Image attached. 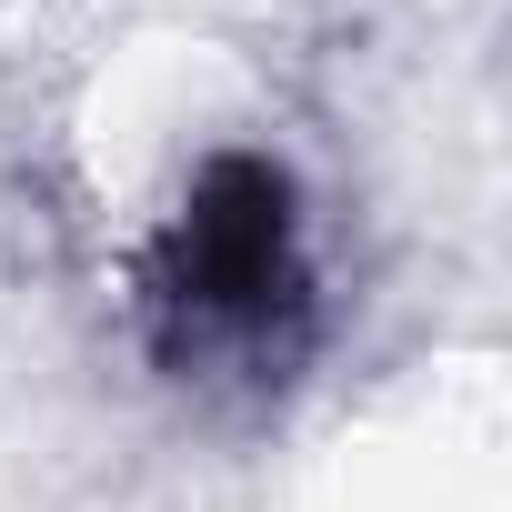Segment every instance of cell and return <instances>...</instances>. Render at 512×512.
Here are the masks:
<instances>
[{
    "instance_id": "1",
    "label": "cell",
    "mask_w": 512,
    "mask_h": 512,
    "mask_svg": "<svg viewBox=\"0 0 512 512\" xmlns=\"http://www.w3.org/2000/svg\"><path fill=\"white\" fill-rule=\"evenodd\" d=\"M161 302L191 342H272V312L302 302V231L292 181L262 151H221L171 211L161 241Z\"/></svg>"
}]
</instances>
